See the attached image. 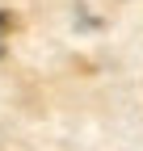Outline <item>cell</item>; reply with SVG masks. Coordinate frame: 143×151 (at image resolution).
I'll return each mask as SVG.
<instances>
[{
    "instance_id": "1",
    "label": "cell",
    "mask_w": 143,
    "mask_h": 151,
    "mask_svg": "<svg viewBox=\"0 0 143 151\" xmlns=\"http://www.w3.org/2000/svg\"><path fill=\"white\" fill-rule=\"evenodd\" d=\"M9 25H13V17L0 9V55H4V34H9Z\"/></svg>"
}]
</instances>
